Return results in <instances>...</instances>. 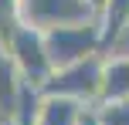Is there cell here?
<instances>
[{"label": "cell", "instance_id": "3", "mask_svg": "<svg viewBox=\"0 0 129 125\" xmlns=\"http://www.w3.org/2000/svg\"><path fill=\"white\" fill-rule=\"evenodd\" d=\"M102 61L105 54H92V58L78 61L71 68H61L48 78L41 95H61V98H75L82 105H99L102 95Z\"/></svg>", "mask_w": 129, "mask_h": 125}, {"label": "cell", "instance_id": "7", "mask_svg": "<svg viewBox=\"0 0 129 125\" xmlns=\"http://www.w3.org/2000/svg\"><path fill=\"white\" fill-rule=\"evenodd\" d=\"M129 27V0H105L99 10V37H102V54L112 51V44L119 41Z\"/></svg>", "mask_w": 129, "mask_h": 125}, {"label": "cell", "instance_id": "8", "mask_svg": "<svg viewBox=\"0 0 129 125\" xmlns=\"http://www.w3.org/2000/svg\"><path fill=\"white\" fill-rule=\"evenodd\" d=\"M95 112L102 125H129V101H102Z\"/></svg>", "mask_w": 129, "mask_h": 125}, {"label": "cell", "instance_id": "2", "mask_svg": "<svg viewBox=\"0 0 129 125\" xmlns=\"http://www.w3.org/2000/svg\"><path fill=\"white\" fill-rule=\"evenodd\" d=\"M7 58H10L14 71H17V81L34 88V91H41L48 85V78L54 74L48 47H44V34L34 31V27H20L17 31V37L7 47Z\"/></svg>", "mask_w": 129, "mask_h": 125}, {"label": "cell", "instance_id": "9", "mask_svg": "<svg viewBox=\"0 0 129 125\" xmlns=\"http://www.w3.org/2000/svg\"><path fill=\"white\" fill-rule=\"evenodd\" d=\"M109 54H129V27L119 34V41L112 44V51H109Z\"/></svg>", "mask_w": 129, "mask_h": 125}, {"label": "cell", "instance_id": "1", "mask_svg": "<svg viewBox=\"0 0 129 125\" xmlns=\"http://www.w3.org/2000/svg\"><path fill=\"white\" fill-rule=\"evenodd\" d=\"M44 47L51 68H71L78 61L92 58V54H102V37H99V20H85V24H68V27H54L44 31Z\"/></svg>", "mask_w": 129, "mask_h": 125}, {"label": "cell", "instance_id": "10", "mask_svg": "<svg viewBox=\"0 0 129 125\" xmlns=\"http://www.w3.org/2000/svg\"><path fill=\"white\" fill-rule=\"evenodd\" d=\"M78 125H102V122H99V112H95V105L82 112V118H78Z\"/></svg>", "mask_w": 129, "mask_h": 125}, {"label": "cell", "instance_id": "5", "mask_svg": "<svg viewBox=\"0 0 129 125\" xmlns=\"http://www.w3.org/2000/svg\"><path fill=\"white\" fill-rule=\"evenodd\" d=\"M102 101H129V54H105L99 105Z\"/></svg>", "mask_w": 129, "mask_h": 125}, {"label": "cell", "instance_id": "4", "mask_svg": "<svg viewBox=\"0 0 129 125\" xmlns=\"http://www.w3.org/2000/svg\"><path fill=\"white\" fill-rule=\"evenodd\" d=\"M20 20L24 27H34L44 34L54 27L99 20V14L88 0H20Z\"/></svg>", "mask_w": 129, "mask_h": 125}, {"label": "cell", "instance_id": "6", "mask_svg": "<svg viewBox=\"0 0 129 125\" xmlns=\"http://www.w3.org/2000/svg\"><path fill=\"white\" fill-rule=\"evenodd\" d=\"M85 108H92V105H82L75 98H61V95H41L34 125H78Z\"/></svg>", "mask_w": 129, "mask_h": 125}]
</instances>
